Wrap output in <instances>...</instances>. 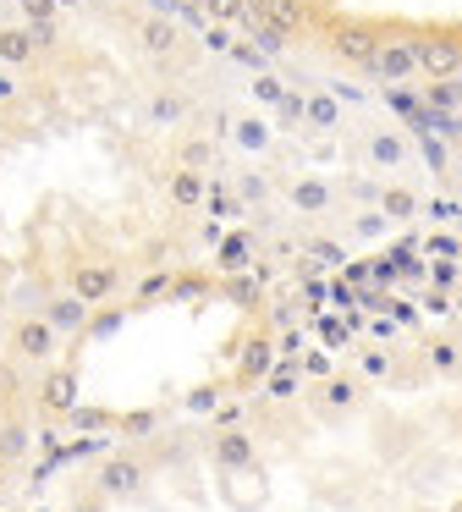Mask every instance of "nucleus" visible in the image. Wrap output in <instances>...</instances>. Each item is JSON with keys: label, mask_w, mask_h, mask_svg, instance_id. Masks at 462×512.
<instances>
[{"label": "nucleus", "mask_w": 462, "mask_h": 512, "mask_svg": "<svg viewBox=\"0 0 462 512\" xmlns=\"http://www.w3.org/2000/svg\"><path fill=\"white\" fill-rule=\"evenodd\" d=\"M374 39H380V28L358 23V17H330L325 23V50H330V61H341V67H369Z\"/></svg>", "instance_id": "nucleus-1"}, {"label": "nucleus", "mask_w": 462, "mask_h": 512, "mask_svg": "<svg viewBox=\"0 0 462 512\" xmlns=\"http://www.w3.org/2000/svg\"><path fill=\"white\" fill-rule=\"evenodd\" d=\"M407 45H413V67L424 72L429 83L462 78V39H451V34H413Z\"/></svg>", "instance_id": "nucleus-2"}, {"label": "nucleus", "mask_w": 462, "mask_h": 512, "mask_svg": "<svg viewBox=\"0 0 462 512\" xmlns=\"http://www.w3.org/2000/svg\"><path fill=\"white\" fill-rule=\"evenodd\" d=\"M66 292H72L77 303H88V309H99V303L116 292V265H110V259H72Z\"/></svg>", "instance_id": "nucleus-3"}, {"label": "nucleus", "mask_w": 462, "mask_h": 512, "mask_svg": "<svg viewBox=\"0 0 462 512\" xmlns=\"http://www.w3.org/2000/svg\"><path fill=\"white\" fill-rule=\"evenodd\" d=\"M363 72H374L380 83H413V78H418L413 45H407V39L380 34V39H374V56H369V67H363Z\"/></svg>", "instance_id": "nucleus-4"}, {"label": "nucleus", "mask_w": 462, "mask_h": 512, "mask_svg": "<svg viewBox=\"0 0 462 512\" xmlns=\"http://www.w3.org/2000/svg\"><path fill=\"white\" fill-rule=\"evenodd\" d=\"M55 342H61V336L50 331V320H44V314H22V320L11 325V353L28 358V364H44V358L55 353Z\"/></svg>", "instance_id": "nucleus-5"}, {"label": "nucleus", "mask_w": 462, "mask_h": 512, "mask_svg": "<svg viewBox=\"0 0 462 512\" xmlns=\"http://www.w3.org/2000/svg\"><path fill=\"white\" fill-rule=\"evenodd\" d=\"M407 155H413V149H407V138L396 133V127H374V133L363 138V160H369L374 171H402Z\"/></svg>", "instance_id": "nucleus-6"}, {"label": "nucleus", "mask_w": 462, "mask_h": 512, "mask_svg": "<svg viewBox=\"0 0 462 512\" xmlns=\"http://www.w3.org/2000/svg\"><path fill=\"white\" fill-rule=\"evenodd\" d=\"M286 204H292L297 215H330L336 210V188H330L325 177H292L286 182Z\"/></svg>", "instance_id": "nucleus-7"}, {"label": "nucleus", "mask_w": 462, "mask_h": 512, "mask_svg": "<svg viewBox=\"0 0 462 512\" xmlns=\"http://www.w3.org/2000/svg\"><path fill=\"white\" fill-rule=\"evenodd\" d=\"M253 12H259L270 28H281L286 39H292V34H308V28H314V6H308V0H259Z\"/></svg>", "instance_id": "nucleus-8"}, {"label": "nucleus", "mask_w": 462, "mask_h": 512, "mask_svg": "<svg viewBox=\"0 0 462 512\" xmlns=\"http://www.w3.org/2000/svg\"><path fill=\"white\" fill-rule=\"evenodd\" d=\"M39 61V39H33L28 23H0V67L17 72V67H33Z\"/></svg>", "instance_id": "nucleus-9"}, {"label": "nucleus", "mask_w": 462, "mask_h": 512, "mask_svg": "<svg viewBox=\"0 0 462 512\" xmlns=\"http://www.w3.org/2000/svg\"><path fill=\"white\" fill-rule=\"evenodd\" d=\"M99 490H105V496H138L143 490V463L132 452L110 457V463L99 468Z\"/></svg>", "instance_id": "nucleus-10"}, {"label": "nucleus", "mask_w": 462, "mask_h": 512, "mask_svg": "<svg viewBox=\"0 0 462 512\" xmlns=\"http://www.w3.org/2000/svg\"><path fill=\"white\" fill-rule=\"evenodd\" d=\"M88 303H77L72 292H61V298H50L44 303V320H50V331L55 336H83V325H88Z\"/></svg>", "instance_id": "nucleus-11"}, {"label": "nucleus", "mask_w": 462, "mask_h": 512, "mask_svg": "<svg viewBox=\"0 0 462 512\" xmlns=\"http://www.w3.org/2000/svg\"><path fill=\"white\" fill-rule=\"evenodd\" d=\"M39 408L44 413H72L77 408V375L72 369H50L39 380Z\"/></svg>", "instance_id": "nucleus-12"}, {"label": "nucleus", "mask_w": 462, "mask_h": 512, "mask_svg": "<svg viewBox=\"0 0 462 512\" xmlns=\"http://www.w3.org/2000/svg\"><path fill=\"white\" fill-rule=\"evenodd\" d=\"M165 193H171L176 210H198V204L209 199V177H204V171H182V166H176L171 182H165Z\"/></svg>", "instance_id": "nucleus-13"}, {"label": "nucleus", "mask_w": 462, "mask_h": 512, "mask_svg": "<svg viewBox=\"0 0 462 512\" xmlns=\"http://www.w3.org/2000/svg\"><path fill=\"white\" fill-rule=\"evenodd\" d=\"M374 204H380L385 221H418V210H424V204H418V193L402 188V182H385V188L374 193Z\"/></svg>", "instance_id": "nucleus-14"}, {"label": "nucleus", "mask_w": 462, "mask_h": 512, "mask_svg": "<svg viewBox=\"0 0 462 512\" xmlns=\"http://www.w3.org/2000/svg\"><path fill=\"white\" fill-rule=\"evenodd\" d=\"M303 127H314V133H336V127H341V105H336V94H325V89L303 94Z\"/></svg>", "instance_id": "nucleus-15"}, {"label": "nucleus", "mask_w": 462, "mask_h": 512, "mask_svg": "<svg viewBox=\"0 0 462 512\" xmlns=\"http://www.w3.org/2000/svg\"><path fill=\"white\" fill-rule=\"evenodd\" d=\"M176 166L182 171H209L215 166V138L209 133H182L176 138Z\"/></svg>", "instance_id": "nucleus-16"}, {"label": "nucleus", "mask_w": 462, "mask_h": 512, "mask_svg": "<svg viewBox=\"0 0 462 512\" xmlns=\"http://www.w3.org/2000/svg\"><path fill=\"white\" fill-rule=\"evenodd\" d=\"M215 463L220 468H253L259 452H253V441L242 430H226V435H215Z\"/></svg>", "instance_id": "nucleus-17"}, {"label": "nucleus", "mask_w": 462, "mask_h": 512, "mask_svg": "<svg viewBox=\"0 0 462 512\" xmlns=\"http://www.w3.org/2000/svg\"><path fill=\"white\" fill-rule=\"evenodd\" d=\"M138 45L149 50V56H176V28L165 23V17H143V23H138Z\"/></svg>", "instance_id": "nucleus-18"}, {"label": "nucleus", "mask_w": 462, "mask_h": 512, "mask_svg": "<svg viewBox=\"0 0 462 512\" xmlns=\"http://www.w3.org/2000/svg\"><path fill=\"white\" fill-rule=\"evenodd\" d=\"M231 138H237L248 155H264V149H270V122H259V116H237V122H231Z\"/></svg>", "instance_id": "nucleus-19"}, {"label": "nucleus", "mask_w": 462, "mask_h": 512, "mask_svg": "<svg viewBox=\"0 0 462 512\" xmlns=\"http://www.w3.org/2000/svg\"><path fill=\"white\" fill-rule=\"evenodd\" d=\"M297 386H303V369H297V358H275V364H270V397H297Z\"/></svg>", "instance_id": "nucleus-20"}, {"label": "nucleus", "mask_w": 462, "mask_h": 512, "mask_svg": "<svg viewBox=\"0 0 462 512\" xmlns=\"http://www.w3.org/2000/svg\"><path fill=\"white\" fill-rule=\"evenodd\" d=\"M270 364H275L270 336H253V342L242 347V386H248V380H259V375H270Z\"/></svg>", "instance_id": "nucleus-21"}, {"label": "nucleus", "mask_w": 462, "mask_h": 512, "mask_svg": "<svg viewBox=\"0 0 462 512\" xmlns=\"http://www.w3.org/2000/svg\"><path fill=\"white\" fill-rule=\"evenodd\" d=\"M358 397H363V386H358L352 375H330V380H325V402H330L336 413L358 408Z\"/></svg>", "instance_id": "nucleus-22"}, {"label": "nucleus", "mask_w": 462, "mask_h": 512, "mask_svg": "<svg viewBox=\"0 0 462 512\" xmlns=\"http://www.w3.org/2000/svg\"><path fill=\"white\" fill-rule=\"evenodd\" d=\"M17 6H22V23H28L33 34H55V17H61L55 0H17Z\"/></svg>", "instance_id": "nucleus-23"}, {"label": "nucleus", "mask_w": 462, "mask_h": 512, "mask_svg": "<svg viewBox=\"0 0 462 512\" xmlns=\"http://www.w3.org/2000/svg\"><path fill=\"white\" fill-rule=\"evenodd\" d=\"M248 6H253V0H204V6H198V12H204L209 23L231 28V23H242V17H248Z\"/></svg>", "instance_id": "nucleus-24"}, {"label": "nucleus", "mask_w": 462, "mask_h": 512, "mask_svg": "<svg viewBox=\"0 0 462 512\" xmlns=\"http://www.w3.org/2000/svg\"><path fill=\"white\" fill-rule=\"evenodd\" d=\"M17 457H28V424H0V463H17Z\"/></svg>", "instance_id": "nucleus-25"}, {"label": "nucleus", "mask_w": 462, "mask_h": 512, "mask_svg": "<svg viewBox=\"0 0 462 512\" xmlns=\"http://www.w3.org/2000/svg\"><path fill=\"white\" fill-rule=\"evenodd\" d=\"M149 116H154L160 127H176V122L187 116V100H182V94L165 89V94H154V100H149Z\"/></svg>", "instance_id": "nucleus-26"}, {"label": "nucleus", "mask_w": 462, "mask_h": 512, "mask_svg": "<svg viewBox=\"0 0 462 512\" xmlns=\"http://www.w3.org/2000/svg\"><path fill=\"white\" fill-rule=\"evenodd\" d=\"M424 100L435 105V111H462V78H440V83H429Z\"/></svg>", "instance_id": "nucleus-27"}, {"label": "nucleus", "mask_w": 462, "mask_h": 512, "mask_svg": "<svg viewBox=\"0 0 462 512\" xmlns=\"http://www.w3.org/2000/svg\"><path fill=\"white\" fill-rule=\"evenodd\" d=\"M248 259H253V243H248V237H226V243H220V265H226V270H242V265H248Z\"/></svg>", "instance_id": "nucleus-28"}, {"label": "nucleus", "mask_w": 462, "mask_h": 512, "mask_svg": "<svg viewBox=\"0 0 462 512\" xmlns=\"http://www.w3.org/2000/svg\"><path fill=\"white\" fill-rule=\"evenodd\" d=\"M110 331H121V309H99V314H88L83 336H110Z\"/></svg>", "instance_id": "nucleus-29"}, {"label": "nucleus", "mask_w": 462, "mask_h": 512, "mask_svg": "<svg viewBox=\"0 0 462 512\" xmlns=\"http://www.w3.org/2000/svg\"><path fill=\"white\" fill-rule=\"evenodd\" d=\"M358 364H363V375H374V380L391 375V353H385V347H369V353H363Z\"/></svg>", "instance_id": "nucleus-30"}, {"label": "nucleus", "mask_w": 462, "mask_h": 512, "mask_svg": "<svg viewBox=\"0 0 462 512\" xmlns=\"http://www.w3.org/2000/svg\"><path fill=\"white\" fill-rule=\"evenodd\" d=\"M253 94H259L264 105H281V94H286V89H281V78H275V72H259V83H253Z\"/></svg>", "instance_id": "nucleus-31"}, {"label": "nucleus", "mask_w": 462, "mask_h": 512, "mask_svg": "<svg viewBox=\"0 0 462 512\" xmlns=\"http://www.w3.org/2000/svg\"><path fill=\"white\" fill-rule=\"evenodd\" d=\"M281 127H303V94H281Z\"/></svg>", "instance_id": "nucleus-32"}, {"label": "nucleus", "mask_w": 462, "mask_h": 512, "mask_svg": "<svg viewBox=\"0 0 462 512\" xmlns=\"http://www.w3.org/2000/svg\"><path fill=\"white\" fill-rule=\"evenodd\" d=\"M231 61H242V67H253V72H264V56L253 45H237V39H231V50H226Z\"/></svg>", "instance_id": "nucleus-33"}, {"label": "nucleus", "mask_w": 462, "mask_h": 512, "mask_svg": "<svg viewBox=\"0 0 462 512\" xmlns=\"http://www.w3.org/2000/svg\"><path fill=\"white\" fill-rule=\"evenodd\" d=\"M165 292H171V276H143V287H138V298H165Z\"/></svg>", "instance_id": "nucleus-34"}, {"label": "nucleus", "mask_w": 462, "mask_h": 512, "mask_svg": "<svg viewBox=\"0 0 462 512\" xmlns=\"http://www.w3.org/2000/svg\"><path fill=\"white\" fill-rule=\"evenodd\" d=\"M204 45L226 56V50H231V34H226V28H220V23H209V28H204Z\"/></svg>", "instance_id": "nucleus-35"}, {"label": "nucleus", "mask_w": 462, "mask_h": 512, "mask_svg": "<svg viewBox=\"0 0 462 512\" xmlns=\"http://www.w3.org/2000/svg\"><path fill=\"white\" fill-rule=\"evenodd\" d=\"M17 94H22V83H17V78H11V72H6V67H0V105H11V100H17Z\"/></svg>", "instance_id": "nucleus-36"}, {"label": "nucleus", "mask_w": 462, "mask_h": 512, "mask_svg": "<svg viewBox=\"0 0 462 512\" xmlns=\"http://www.w3.org/2000/svg\"><path fill=\"white\" fill-rule=\"evenodd\" d=\"M264 193H270V188H264V177H242V199H253V204H259Z\"/></svg>", "instance_id": "nucleus-37"}, {"label": "nucleus", "mask_w": 462, "mask_h": 512, "mask_svg": "<svg viewBox=\"0 0 462 512\" xmlns=\"http://www.w3.org/2000/svg\"><path fill=\"white\" fill-rule=\"evenodd\" d=\"M451 281H457V270H451V265H435V287H440V292H446V287H451Z\"/></svg>", "instance_id": "nucleus-38"}, {"label": "nucleus", "mask_w": 462, "mask_h": 512, "mask_svg": "<svg viewBox=\"0 0 462 512\" xmlns=\"http://www.w3.org/2000/svg\"><path fill=\"white\" fill-rule=\"evenodd\" d=\"M72 512H105V507H99V501H77Z\"/></svg>", "instance_id": "nucleus-39"}, {"label": "nucleus", "mask_w": 462, "mask_h": 512, "mask_svg": "<svg viewBox=\"0 0 462 512\" xmlns=\"http://www.w3.org/2000/svg\"><path fill=\"white\" fill-rule=\"evenodd\" d=\"M72 6H83V0H55V12H72Z\"/></svg>", "instance_id": "nucleus-40"}, {"label": "nucleus", "mask_w": 462, "mask_h": 512, "mask_svg": "<svg viewBox=\"0 0 462 512\" xmlns=\"http://www.w3.org/2000/svg\"><path fill=\"white\" fill-rule=\"evenodd\" d=\"M451 166H457V177H462V149H457V160H451Z\"/></svg>", "instance_id": "nucleus-41"}, {"label": "nucleus", "mask_w": 462, "mask_h": 512, "mask_svg": "<svg viewBox=\"0 0 462 512\" xmlns=\"http://www.w3.org/2000/svg\"><path fill=\"white\" fill-rule=\"evenodd\" d=\"M0 485H6V463H0Z\"/></svg>", "instance_id": "nucleus-42"}, {"label": "nucleus", "mask_w": 462, "mask_h": 512, "mask_svg": "<svg viewBox=\"0 0 462 512\" xmlns=\"http://www.w3.org/2000/svg\"><path fill=\"white\" fill-rule=\"evenodd\" d=\"M457 215H462V204H457Z\"/></svg>", "instance_id": "nucleus-43"}, {"label": "nucleus", "mask_w": 462, "mask_h": 512, "mask_svg": "<svg viewBox=\"0 0 462 512\" xmlns=\"http://www.w3.org/2000/svg\"><path fill=\"white\" fill-rule=\"evenodd\" d=\"M457 512H462V507H457Z\"/></svg>", "instance_id": "nucleus-44"}]
</instances>
